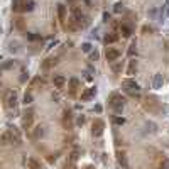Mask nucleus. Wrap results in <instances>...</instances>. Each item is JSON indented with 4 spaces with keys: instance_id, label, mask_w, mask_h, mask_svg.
<instances>
[{
    "instance_id": "5701e85b",
    "label": "nucleus",
    "mask_w": 169,
    "mask_h": 169,
    "mask_svg": "<svg viewBox=\"0 0 169 169\" xmlns=\"http://www.w3.org/2000/svg\"><path fill=\"white\" fill-rule=\"evenodd\" d=\"M135 53H137V42H135V41H132V42H130V46H129V51H127V54L132 57V56L135 54Z\"/></svg>"
},
{
    "instance_id": "ea45409f",
    "label": "nucleus",
    "mask_w": 169,
    "mask_h": 169,
    "mask_svg": "<svg viewBox=\"0 0 169 169\" xmlns=\"http://www.w3.org/2000/svg\"><path fill=\"white\" fill-rule=\"evenodd\" d=\"M142 31H144V32H150V31H152V29H150V27H147V26H146V27H144V29H142Z\"/></svg>"
},
{
    "instance_id": "7ed1b4c3",
    "label": "nucleus",
    "mask_w": 169,
    "mask_h": 169,
    "mask_svg": "<svg viewBox=\"0 0 169 169\" xmlns=\"http://www.w3.org/2000/svg\"><path fill=\"white\" fill-rule=\"evenodd\" d=\"M3 102H5V107H7V108H15V105H17V93L14 91V90L5 91Z\"/></svg>"
},
{
    "instance_id": "473e14b6",
    "label": "nucleus",
    "mask_w": 169,
    "mask_h": 169,
    "mask_svg": "<svg viewBox=\"0 0 169 169\" xmlns=\"http://www.w3.org/2000/svg\"><path fill=\"white\" fill-rule=\"evenodd\" d=\"M159 169H169V161L167 159H163V163L159 164Z\"/></svg>"
},
{
    "instance_id": "c03bdc74",
    "label": "nucleus",
    "mask_w": 169,
    "mask_h": 169,
    "mask_svg": "<svg viewBox=\"0 0 169 169\" xmlns=\"http://www.w3.org/2000/svg\"><path fill=\"white\" fill-rule=\"evenodd\" d=\"M70 2H73V0H70Z\"/></svg>"
},
{
    "instance_id": "7c9ffc66",
    "label": "nucleus",
    "mask_w": 169,
    "mask_h": 169,
    "mask_svg": "<svg viewBox=\"0 0 169 169\" xmlns=\"http://www.w3.org/2000/svg\"><path fill=\"white\" fill-rule=\"evenodd\" d=\"M81 49H83L85 53H90L91 51V44H90V42H83V44H81Z\"/></svg>"
},
{
    "instance_id": "72a5a7b5",
    "label": "nucleus",
    "mask_w": 169,
    "mask_h": 169,
    "mask_svg": "<svg viewBox=\"0 0 169 169\" xmlns=\"http://www.w3.org/2000/svg\"><path fill=\"white\" fill-rule=\"evenodd\" d=\"M76 159H78V150H73V152H71V157H70V163L73 164Z\"/></svg>"
},
{
    "instance_id": "a19ab883",
    "label": "nucleus",
    "mask_w": 169,
    "mask_h": 169,
    "mask_svg": "<svg viewBox=\"0 0 169 169\" xmlns=\"http://www.w3.org/2000/svg\"><path fill=\"white\" fill-rule=\"evenodd\" d=\"M85 169H93V166H86Z\"/></svg>"
},
{
    "instance_id": "2eb2a0df",
    "label": "nucleus",
    "mask_w": 169,
    "mask_h": 169,
    "mask_svg": "<svg viewBox=\"0 0 169 169\" xmlns=\"http://www.w3.org/2000/svg\"><path fill=\"white\" fill-rule=\"evenodd\" d=\"M120 34L124 37H130L132 36V27L127 26V24H120Z\"/></svg>"
},
{
    "instance_id": "2f4dec72",
    "label": "nucleus",
    "mask_w": 169,
    "mask_h": 169,
    "mask_svg": "<svg viewBox=\"0 0 169 169\" xmlns=\"http://www.w3.org/2000/svg\"><path fill=\"white\" fill-rule=\"evenodd\" d=\"M24 103H26V105L32 103V95H31V93H26V95H24Z\"/></svg>"
},
{
    "instance_id": "58836bf2",
    "label": "nucleus",
    "mask_w": 169,
    "mask_h": 169,
    "mask_svg": "<svg viewBox=\"0 0 169 169\" xmlns=\"http://www.w3.org/2000/svg\"><path fill=\"white\" fill-rule=\"evenodd\" d=\"M95 110L100 113V112H102V105H96V107H95Z\"/></svg>"
},
{
    "instance_id": "79ce46f5",
    "label": "nucleus",
    "mask_w": 169,
    "mask_h": 169,
    "mask_svg": "<svg viewBox=\"0 0 169 169\" xmlns=\"http://www.w3.org/2000/svg\"><path fill=\"white\" fill-rule=\"evenodd\" d=\"M166 48L169 49V41H166Z\"/></svg>"
},
{
    "instance_id": "6e6552de",
    "label": "nucleus",
    "mask_w": 169,
    "mask_h": 169,
    "mask_svg": "<svg viewBox=\"0 0 169 169\" xmlns=\"http://www.w3.org/2000/svg\"><path fill=\"white\" fill-rule=\"evenodd\" d=\"M152 88L154 90H159V88H163V85H164V76H163V73H156L152 76Z\"/></svg>"
},
{
    "instance_id": "f3484780",
    "label": "nucleus",
    "mask_w": 169,
    "mask_h": 169,
    "mask_svg": "<svg viewBox=\"0 0 169 169\" xmlns=\"http://www.w3.org/2000/svg\"><path fill=\"white\" fill-rule=\"evenodd\" d=\"M57 17H59L61 22H64V20H66V7H64L63 3H59V5H57Z\"/></svg>"
},
{
    "instance_id": "c85d7f7f",
    "label": "nucleus",
    "mask_w": 169,
    "mask_h": 169,
    "mask_svg": "<svg viewBox=\"0 0 169 169\" xmlns=\"http://www.w3.org/2000/svg\"><path fill=\"white\" fill-rule=\"evenodd\" d=\"M0 141H2V144H3V146H7V144H10V141H9V134H7V130L3 132V134H2V139H0Z\"/></svg>"
},
{
    "instance_id": "4c0bfd02",
    "label": "nucleus",
    "mask_w": 169,
    "mask_h": 169,
    "mask_svg": "<svg viewBox=\"0 0 169 169\" xmlns=\"http://www.w3.org/2000/svg\"><path fill=\"white\" fill-rule=\"evenodd\" d=\"M29 39H31V41H36V39H41V36H36V34H29Z\"/></svg>"
},
{
    "instance_id": "a211bd4d",
    "label": "nucleus",
    "mask_w": 169,
    "mask_h": 169,
    "mask_svg": "<svg viewBox=\"0 0 169 169\" xmlns=\"http://www.w3.org/2000/svg\"><path fill=\"white\" fill-rule=\"evenodd\" d=\"M135 73H137V61H135V59H132L130 63H129L127 74H130V76H132V74H135Z\"/></svg>"
},
{
    "instance_id": "e433bc0d",
    "label": "nucleus",
    "mask_w": 169,
    "mask_h": 169,
    "mask_svg": "<svg viewBox=\"0 0 169 169\" xmlns=\"http://www.w3.org/2000/svg\"><path fill=\"white\" fill-rule=\"evenodd\" d=\"M76 122H78V125H83V124H85V117H83V115H80Z\"/></svg>"
},
{
    "instance_id": "f257e3e1",
    "label": "nucleus",
    "mask_w": 169,
    "mask_h": 169,
    "mask_svg": "<svg viewBox=\"0 0 169 169\" xmlns=\"http://www.w3.org/2000/svg\"><path fill=\"white\" fill-rule=\"evenodd\" d=\"M122 88H124V91H127L132 98L141 100V86H139V83L135 80H132V78H125V80L122 81Z\"/></svg>"
},
{
    "instance_id": "20e7f679",
    "label": "nucleus",
    "mask_w": 169,
    "mask_h": 169,
    "mask_svg": "<svg viewBox=\"0 0 169 169\" xmlns=\"http://www.w3.org/2000/svg\"><path fill=\"white\" fill-rule=\"evenodd\" d=\"M103 129H105V122L102 120V118H95L91 124V134L95 135V137H100V135L103 134Z\"/></svg>"
},
{
    "instance_id": "c756f323",
    "label": "nucleus",
    "mask_w": 169,
    "mask_h": 169,
    "mask_svg": "<svg viewBox=\"0 0 169 169\" xmlns=\"http://www.w3.org/2000/svg\"><path fill=\"white\" fill-rule=\"evenodd\" d=\"M113 124H115V125H124V124H125V118H124V117H115V118H113Z\"/></svg>"
},
{
    "instance_id": "423d86ee",
    "label": "nucleus",
    "mask_w": 169,
    "mask_h": 169,
    "mask_svg": "<svg viewBox=\"0 0 169 169\" xmlns=\"http://www.w3.org/2000/svg\"><path fill=\"white\" fill-rule=\"evenodd\" d=\"M7 134H9V141H10V144H15V146H19V144L22 142V137H20V132L17 130L15 127L9 129V130H7Z\"/></svg>"
},
{
    "instance_id": "dca6fc26",
    "label": "nucleus",
    "mask_w": 169,
    "mask_h": 169,
    "mask_svg": "<svg viewBox=\"0 0 169 169\" xmlns=\"http://www.w3.org/2000/svg\"><path fill=\"white\" fill-rule=\"evenodd\" d=\"M63 125H64V129H68V130L71 129V113L68 112V110L63 113Z\"/></svg>"
},
{
    "instance_id": "f704fd0d",
    "label": "nucleus",
    "mask_w": 169,
    "mask_h": 169,
    "mask_svg": "<svg viewBox=\"0 0 169 169\" xmlns=\"http://www.w3.org/2000/svg\"><path fill=\"white\" fill-rule=\"evenodd\" d=\"M14 66V61H7V63H3V70H10V68H12Z\"/></svg>"
},
{
    "instance_id": "4468645a",
    "label": "nucleus",
    "mask_w": 169,
    "mask_h": 169,
    "mask_svg": "<svg viewBox=\"0 0 169 169\" xmlns=\"http://www.w3.org/2000/svg\"><path fill=\"white\" fill-rule=\"evenodd\" d=\"M103 41H105V44H113V42L118 41V34H115V32H108Z\"/></svg>"
},
{
    "instance_id": "393cba45",
    "label": "nucleus",
    "mask_w": 169,
    "mask_h": 169,
    "mask_svg": "<svg viewBox=\"0 0 169 169\" xmlns=\"http://www.w3.org/2000/svg\"><path fill=\"white\" fill-rule=\"evenodd\" d=\"M9 51H10V53H19V51H20L19 42H10V44H9Z\"/></svg>"
},
{
    "instance_id": "6ab92c4d",
    "label": "nucleus",
    "mask_w": 169,
    "mask_h": 169,
    "mask_svg": "<svg viewBox=\"0 0 169 169\" xmlns=\"http://www.w3.org/2000/svg\"><path fill=\"white\" fill-rule=\"evenodd\" d=\"M57 63V57H48V59L42 63V70H49V68L53 66V64Z\"/></svg>"
},
{
    "instance_id": "ddd939ff",
    "label": "nucleus",
    "mask_w": 169,
    "mask_h": 169,
    "mask_svg": "<svg viewBox=\"0 0 169 169\" xmlns=\"http://www.w3.org/2000/svg\"><path fill=\"white\" fill-rule=\"evenodd\" d=\"M27 167L29 169H42L41 163H39L37 159H34V157H29L27 159Z\"/></svg>"
},
{
    "instance_id": "cd10ccee",
    "label": "nucleus",
    "mask_w": 169,
    "mask_h": 169,
    "mask_svg": "<svg viewBox=\"0 0 169 169\" xmlns=\"http://www.w3.org/2000/svg\"><path fill=\"white\" fill-rule=\"evenodd\" d=\"M15 27H17V29H20V31H22V29L26 27V24H24V19H22V17L15 19Z\"/></svg>"
},
{
    "instance_id": "f03ea898",
    "label": "nucleus",
    "mask_w": 169,
    "mask_h": 169,
    "mask_svg": "<svg viewBox=\"0 0 169 169\" xmlns=\"http://www.w3.org/2000/svg\"><path fill=\"white\" fill-rule=\"evenodd\" d=\"M108 102H110V105L115 108V112H122V110H124V107H125L124 96H122L120 93H117V91H113L112 95L108 96Z\"/></svg>"
},
{
    "instance_id": "37998d69",
    "label": "nucleus",
    "mask_w": 169,
    "mask_h": 169,
    "mask_svg": "<svg viewBox=\"0 0 169 169\" xmlns=\"http://www.w3.org/2000/svg\"><path fill=\"white\" fill-rule=\"evenodd\" d=\"M66 169H74V167H73V166H70V167H66Z\"/></svg>"
},
{
    "instance_id": "a878e982",
    "label": "nucleus",
    "mask_w": 169,
    "mask_h": 169,
    "mask_svg": "<svg viewBox=\"0 0 169 169\" xmlns=\"http://www.w3.org/2000/svg\"><path fill=\"white\" fill-rule=\"evenodd\" d=\"M42 135H44V127H41V125H39V127H36V130H34V137H36V139H39V137H42Z\"/></svg>"
},
{
    "instance_id": "39448f33",
    "label": "nucleus",
    "mask_w": 169,
    "mask_h": 169,
    "mask_svg": "<svg viewBox=\"0 0 169 169\" xmlns=\"http://www.w3.org/2000/svg\"><path fill=\"white\" fill-rule=\"evenodd\" d=\"M144 107H146V110H149V112H159L161 110L159 102H157L154 96H147L146 102H144Z\"/></svg>"
},
{
    "instance_id": "0eeeda50",
    "label": "nucleus",
    "mask_w": 169,
    "mask_h": 169,
    "mask_svg": "<svg viewBox=\"0 0 169 169\" xmlns=\"http://www.w3.org/2000/svg\"><path fill=\"white\" fill-rule=\"evenodd\" d=\"M122 53L118 51L117 48H107V51H105V57H107V61L108 63H115V61L120 57Z\"/></svg>"
},
{
    "instance_id": "aec40b11",
    "label": "nucleus",
    "mask_w": 169,
    "mask_h": 169,
    "mask_svg": "<svg viewBox=\"0 0 169 169\" xmlns=\"http://www.w3.org/2000/svg\"><path fill=\"white\" fill-rule=\"evenodd\" d=\"M32 9H34V0H26L22 7V12H31Z\"/></svg>"
},
{
    "instance_id": "c9c22d12",
    "label": "nucleus",
    "mask_w": 169,
    "mask_h": 169,
    "mask_svg": "<svg viewBox=\"0 0 169 169\" xmlns=\"http://www.w3.org/2000/svg\"><path fill=\"white\" fill-rule=\"evenodd\" d=\"M96 59H98V53L93 51L91 54H90V61H96Z\"/></svg>"
},
{
    "instance_id": "9b49d317",
    "label": "nucleus",
    "mask_w": 169,
    "mask_h": 169,
    "mask_svg": "<svg viewBox=\"0 0 169 169\" xmlns=\"http://www.w3.org/2000/svg\"><path fill=\"white\" fill-rule=\"evenodd\" d=\"M96 95V88H86L83 93H81V102H88L93 96Z\"/></svg>"
},
{
    "instance_id": "bb28decb",
    "label": "nucleus",
    "mask_w": 169,
    "mask_h": 169,
    "mask_svg": "<svg viewBox=\"0 0 169 169\" xmlns=\"http://www.w3.org/2000/svg\"><path fill=\"white\" fill-rule=\"evenodd\" d=\"M113 12H115V14L124 12V3H122V2H117V3H115V5H113Z\"/></svg>"
},
{
    "instance_id": "1a4fd4ad",
    "label": "nucleus",
    "mask_w": 169,
    "mask_h": 169,
    "mask_svg": "<svg viewBox=\"0 0 169 169\" xmlns=\"http://www.w3.org/2000/svg\"><path fill=\"white\" fill-rule=\"evenodd\" d=\"M32 122H34V113L32 112H27V113H24V117H22V129H31L32 127Z\"/></svg>"
},
{
    "instance_id": "f8f14e48",
    "label": "nucleus",
    "mask_w": 169,
    "mask_h": 169,
    "mask_svg": "<svg viewBox=\"0 0 169 169\" xmlns=\"http://www.w3.org/2000/svg\"><path fill=\"white\" fill-rule=\"evenodd\" d=\"M78 88H80V80H78V78H71L70 80V95L74 96L78 91Z\"/></svg>"
},
{
    "instance_id": "b1692460",
    "label": "nucleus",
    "mask_w": 169,
    "mask_h": 169,
    "mask_svg": "<svg viewBox=\"0 0 169 169\" xmlns=\"http://www.w3.org/2000/svg\"><path fill=\"white\" fill-rule=\"evenodd\" d=\"M122 68H124V63H122V61H115V63H112V70H113V73H120Z\"/></svg>"
},
{
    "instance_id": "412c9836",
    "label": "nucleus",
    "mask_w": 169,
    "mask_h": 169,
    "mask_svg": "<svg viewBox=\"0 0 169 169\" xmlns=\"http://www.w3.org/2000/svg\"><path fill=\"white\" fill-rule=\"evenodd\" d=\"M167 15H169V0L163 5V10H161V20H164Z\"/></svg>"
},
{
    "instance_id": "4be33fe9",
    "label": "nucleus",
    "mask_w": 169,
    "mask_h": 169,
    "mask_svg": "<svg viewBox=\"0 0 169 169\" xmlns=\"http://www.w3.org/2000/svg\"><path fill=\"white\" fill-rule=\"evenodd\" d=\"M22 7H24L22 0H14V2H12V9H14V12H20V10H22Z\"/></svg>"
},
{
    "instance_id": "9d476101",
    "label": "nucleus",
    "mask_w": 169,
    "mask_h": 169,
    "mask_svg": "<svg viewBox=\"0 0 169 169\" xmlns=\"http://www.w3.org/2000/svg\"><path fill=\"white\" fill-rule=\"evenodd\" d=\"M53 85H54V88H57V90H63L64 86H66V78H64L63 74H56V76L53 78Z\"/></svg>"
}]
</instances>
